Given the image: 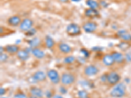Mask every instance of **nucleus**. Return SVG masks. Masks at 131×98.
<instances>
[{"label": "nucleus", "mask_w": 131, "mask_h": 98, "mask_svg": "<svg viewBox=\"0 0 131 98\" xmlns=\"http://www.w3.org/2000/svg\"><path fill=\"white\" fill-rule=\"evenodd\" d=\"M126 93V86L125 84L120 82L115 84L110 92L111 96L115 98L123 97Z\"/></svg>", "instance_id": "f257e3e1"}, {"label": "nucleus", "mask_w": 131, "mask_h": 98, "mask_svg": "<svg viewBox=\"0 0 131 98\" xmlns=\"http://www.w3.org/2000/svg\"><path fill=\"white\" fill-rule=\"evenodd\" d=\"M47 75L50 79L51 82H52L54 84H57L60 81V78L59 74L56 70L50 69L49 70L47 73Z\"/></svg>", "instance_id": "f03ea898"}, {"label": "nucleus", "mask_w": 131, "mask_h": 98, "mask_svg": "<svg viewBox=\"0 0 131 98\" xmlns=\"http://www.w3.org/2000/svg\"><path fill=\"white\" fill-rule=\"evenodd\" d=\"M75 77L72 74L70 73H63L61 76V79H60V81H61L62 84L64 85H70L72 84L75 82Z\"/></svg>", "instance_id": "7ed1b4c3"}, {"label": "nucleus", "mask_w": 131, "mask_h": 98, "mask_svg": "<svg viewBox=\"0 0 131 98\" xmlns=\"http://www.w3.org/2000/svg\"><path fill=\"white\" fill-rule=\"evenodd\" d=\"M66 32L70 35H77L80 33L81 28L78 24L72 23V24H69L66 28Z\"/></svg>", "instance_id": "20e7f679"}, {"label": "nucleus", "mask_w": 131, "mask_h": 98, "mask_svg": "<svg viewBox=\"0 0 131 98\" xmlns=\"http://www.w3.org/2000/svg\"><path fill=\"white\" fill-rule=\"evenodd\" d=\"M33 24H34V22L31 19L25 18L21 22L20 24V30L21 31L26 32L31 28Z\"/></svg>", "instance_id": "39448f33"}, {"label": "nucleus", "mask_w": 131, "mask_h": 98, "mask_svg": "<svg viewBox=\"0 0 131 98\" xmlns=\"http://www.w3.org/2000/svg\"><path fill=\"white\" fill-rule=\"evenodd\" d=\"M120 79H121V77L116 72H111V73H109L108 76H107V82H108L109 84L112 85L117 84Z\"/></svg>", "instance_id": "423d86ee"}, {"label": "nucleus", "mask_w": 131, "mask_h": 98, "mask_svg": "<svg viewBox=\"0 0 131 98\" xmlns=\"http://www.w3.org/2000/svg\"><path fill=\"white\" fill-rule=\"evenodd\" d=\"M83 29L86 33H93L96 30L97 25L96 23L92 22H88L83 24Z\"/></svg>", "instance_id": "0eeeda50"}, {"label": "nucleus", "mask_w": 131, "mask_h": 98, "mask_svg": "<svg viewBox=\"0 0 131 98\" xmlns=\"http://www.w3.org/2000/svg\"><path fill=\"white\" fill-rule=\"evenodd\" d=\"M117 35L121 38L122 40L124 41L129 42L131 41V34L130 33H128L127 30H121L118 31Z\"/></svg>", "instance_id": "6e6552de"}, {"label": "nucleus", "mask_w": 131, "mask_h": 98, "mask_svg": "<svg viewBox=\"0 0 131 98\" xmlns=\"http://www.w3.org/2000/svg\"><path fill=\"white\" fill-rule=\"evenodd\" d=\"M99 70L96 67L95 65H89L86 66L84 70V73L87 76H93L96 75L98 73Z\"/></svg>", "instance_id": "1a4fd4ad"}, {"label": "nucleus", "mask_w": 131, "mask_h": 98, "mask_svg": "<svg viewBox=\"0 0 131 98\" xmlns=\"http://www.w3.org/2000/svg\"><path fill=\"white\" fill-rule=\"evenodd\" d=\"M47 75L42 71H36L34 74L33 75L32 77L34 78L36 81L37 82H43L46 80L47 78Z\"/></svg>", "instance_id": "9d476101"}, {"label": "nucleus", "mask_w": 131, "mask_h": 98, "mask_svg": "<svg viewBox=\"0 0 131 98\" xmlns=\"http://www.w3.org/2000/svg\"><path fill=\"white\" fill-rule=\"evenodd\" d=\"M30 94L38 98H43L44 96V92L43 90L37 87H31L30 89Z\"/></svg>", "instance_id": "9b49d317"}, {"label": "nucleus", "mask_w": 131, "mask_h": 98, "mask_svg": "<svg viewBox=\"0 0 131 98\" xmlns=\"http://www.w3.org/2000/svg\"><path fill=\"white\" fill-rule=\"evenodd\" d=\"M8 23L12 26H17L21 23V19L18 16H13L9 18Z\"/></svg>", "instance_id": "f8f14e48"}, {"label": "nucleus", "mask_w": 131, "mask_h": 98, "mask_svg": "<svg viewBox=\"0 0 131 98\" xmlns=\"http://www.w3.org/2000/svg\"><path fill=\"white\" fill-rule=\"evenodd\" d=\"M102 62L106 66H111L114 64L115 61L112 54H106L102 58Z\"/></svg>", "instance_id": "ddd939ff"}, {"label": "nucleus", "mask_w": 131, "mask_h": 98, "mask_svg": "<svg viewBox=\"0 0 131 98\" xmlns=\"http://www.w3.org/2000/svg\"><path fill=\"white\" fill-rule=\"evenodd\" d=\"M85 15L87 17H89L91 18H94L99 16V12H98L97 9H86L85 12Z\"/></svg>", "instance_id": "4468645a"}, {"label": "nucleus", "mask_w": 131, "mask_h": 98, "mask_svg": "<svg viewBox=\"0 0 131 98\" xmlns=\"http://www.w3.org/2000/svg\"><path fill=\"white\" fill-rule=\"evenodd\" d=\"M31 54L33 55L36 58H38V59H42L45 57V52H43V51H41V49L37 48H34L32 49V51H31Z\"/></svg>", "instance_id": "2eb2a0df"}, {"label": "nucleus", "mask_w": 131, "mask_h": 98, "mask_svg": "<svg viewBox=\"0 0 131 98\" xmlns=\"http://www.w3.org/2000/svg\"><path fill=\"white\" fill-rule=\"evenodd\" d=\"M16 54H17V57L23 61H25L30 57V53L27 52L26 50H20Z\"/></svg>", "instance_id": "dca6fc26"}, {"label": "nucleus", "mask_w": 131, "mask_h": 98, "mask_svg": "<svg viewBox=\"0 0 131 98\" xmlns=\"http://www.w3.org/2000/svg\"><path fill=\"white\" fill-rule=\"evenodd\" d=\"M112 56L113 57V59H114L115 62L117 63H121L124 61L125 58H124L123 55L120 52H114L112 54Z\"/></svg>", "instance_id": "f3484780"}, {"label": "nucleus", "mask_w": 131, "mask_h": 98, "mask_svg": "<svg viewBox=\"0 0 131 98\" xmlns=\"http://www.w3.org/2000/svg\"><path fill=\"white\" fill-rule=\"evenodd\" d=\"M58 48L64 54H68L72 51V48L66 43H61L58 45Z\"/></svg>", "instance_id": "a211bd4d"}, {"label": "nucleus", "mask_w": 131, "mask_h": 98, "mask_svg": "<svg viewBox=\"0 0 131 98\" xmlns=\"http://www.w3.org/2000/svg\"><path fill=\"white\" fill-rule=\"evenodd\" d=\"M8 53L10 54H14L17 53L19 51V47L16 45H7L5 46V49Z\"/></svg>", "instance_id": "6ab92c4d"}, {"label": "nucleus", "mask_w": 131, "mask_h": 98, "mask_svg": "<svg viewBox=\"0 0 131 98\" xmlns=\"http://www.w3.org/2000/svg\"><path fill=\"white\" fill-rule=\"evenodd\" d=\"M40 43L41 41L38 37H34V38H33V39H30L28 41L29 45H30V47L32 48H37V46L40 45Z\"/></svg>", "instance_id": "aec40b11"}, {"label": "nucleus", "mask_w": 131, "mask_h": 98, "mask_svg": "<svg viewBox=\"0 0 131 98\" xmlns=\"http://www.w3.org/2000/svg\"><path fill=\"white\" fill-rule=\"evenodd\" d=\"M86 4L89 7L93 9H97L99 7V3L95 0H86Z\"/></svg>", "instance_id": "412c9836"}, {"label": "nucleus", "mask_w": 131, "mask_h": 98, "mask_svg": "<svg viewBox=\"0 0 131 98\" xmlns=\"http://www.w3.org/2000/svg\"><path fill=\"white\" fill-rule=\"evenodd\" d=\"M45 45L48 48H52L54 45V41L51 36L47 35L45 37Z\"/></svg>", "instance_id": "4be33fe9"}, {"label": "nucleus", "mask_w": 131, "mask_h": 98, "mask_svg": "<svg viewBox=\"0 0 131 98\" xmlns=\"http://www.w3.org/2000/svg\"><path fill=\"white\" fill-rule=\"evenodd\" d=\"M117 46L122 51H126V50L128 49V48L130 46V44L128 42L123 41L119 43V45H117Z\"/></svg>", "instance_id": "5701e85b"}, {"label": "nucleus", "mask_w": 131, "mask_h": 98, "mask_svg": "<svg viewBox=\"0 0 131 98\" xmlns=\"http://www.w3.org/2000/svg\"><path fill=\"white\" fill-rule=\"evenodd\" d=\"M78 96L79 98H86L88 97V92L85 90H81L78 92Z\"/></svg>", "instance_id": "b1692460"}, {"label": "nucleus", "mask_w": 131, "mask_h": 98, "mask_svg": "<svg viewBox=\"0 0 131 98\" xmlns=\"http://www.w3.org/2000/svg\"><path fill=\"white\" fill-rule=\"evenodd\" d=\"M75 60V57L72 56H69L66 57L64 59V62L65 64H72L73 63Z\"/></svg>", "instance_id": "393cba45"}, {"label": "nucleus", "mask_w": 131, "mask_h": 98, "mask_svg": "<svg viewBox=\"0 0 131 98\" xmlns=\"http://www.w3.org/2000/svg\"><path fill=\"white\" fill-rule=\"evenodd\" d=\"M13 98H28V97L27 95H26L25 94H24L23 92H17L16 94H15Z\"/></svg>", "instance_id": "a878e982"}, {"label": "nucleus", "mask_w": 131, "mask_h": 98, "mask_svg": "<svg viewBox=\"0 0 131 98\" xmlns=\"http://www.w3.org/2000/svg\"><path fill=\"white\" fill-rule=\"evenodd\" d=\"M80 84L83 87L86 88H89V87H92L91 86V84L89 82L87 81V80H82V81L80 82Z\"/></svg>", "instance_id": "bb28decb"}, {"label": "nucleus", "mask_w": 131, "mask_h": 98, "mask_svg": "<svg viewBox=\"0 0 131 98\" xmlns=\"http://www.w3.org/2000/svg\"><path fill=\"white\" fill-rule=\"evenodd\" d=\"M36 30L35 28H31L30 30H29L28 31H26V35L27 36H29V37H31V36H34L35 34H36Z\"/></svg>", "instance_id": "cd10ccee"}, {"label": "nucleus", "mask_w": 131, "mask_h": 98, "mask_svg": "<svg viewBox=\"0 0 131 98\" xmlns=\"http://www.w3.org/2000/svg\"><path fill=\"white\" fill-rule=\"evenodd\" d=\"M0 59H1V62H5L8 59V56L6 54H0Z\"/></svg>", "instance_id": "c85d7f7f"}, {"label": "nucleus", "mask_w": 131, "mask_h": 98, "mask_svg": "<svg viewBox=\"0 0 131 98\" xmlns=\"http://www.w3.org/2000/svg\"><path fill=\"white\" fill-rule=\"evenodd\" d=\"M107 76H108V74L107 73H104V74H103L100 77V80H101L102 82H107Z\"/></svg>", "instance_id": "c756f323"}, {"label": "nucleus", "mask_w": 131, "mask_h": 98, "mask_svg": "<svg viewBox=\"0 0 131 98\" xmlns=\"http://www.w3.org/2000/svg\"><path fill=\"white\" fill-rule=\"evenodd\" d=\"M80 52L85 57V58H88L89 56V52L88 51H86V49L82 48L80 50Z\"/></svg>", "instance_id": "7c9ffc66"}, {"label": "nucleus", "mask_w": 131, "mask_h": 98, "mask_svg": "<svg viewBox=\"0 0 131 98\" xmlns=\"http://www.w3.org/2000/svg\"><path fill=\"white\" fill-rule=\"evenodd\" d=\"M44 95L46 98H52L53 95H52V92L50 90H46L44 92Z\"/></svg>", "instance_id": "2f4dec72"}, {"label": "nucleus", "mask_w": 131, "mask_h": 98, "mask_svg": "<svg viewBox=\"0 0 131 98\" xmlns=\"http://www.w3.org/2000/svg\"><path fill=\"white\" fill-rule=\"evenodd\" d=\"M59 92L62 94H67V89L64 87V86H60L59 87Z\"/></svg>", "instance_id": "473e14b6"}, {"label": "nucleus", "mask_w": 131, "mask_h": 98, "mask_svg": "<svg viewBox=\"0 0 131 98\" xmlns=\"http://www.w3.org/2000/svg\"><path fill=\"white\" fill-rule=\"evenodd\" d=\"M125 59H127V62H131V54H127L125 56Z\"/></svg>", "instance_id": "72a5a7b5"}, {"label": "nucleus", "mask_w": 131, "mask_h": 98, "mask_svg": "<svg viewBox=\"0 0 131 98\" xmlns=\"http://www.w3.org/2000/svg\"><path fill=\"white\" fill-rule=\"evenodd\" d=\"M100 5L105 8L107 7L108 6V4H107L106 2H104V1H101V2H100Z\"/></svg>", "instance_id": "f704fd0d"}, {"label": "nucleus", "mask_w": 131, "mask_h": 98, "mask_svg": "<svg viewBox=\"0 0 131 98\" xmlns=\"http://www.w3.org/2000/svg\"><path fill=\"white\" fill-rule=\"evenodd\" d=\"M103 50V48L102 47H97V46H96V47H93L92 48V51H101Z\"/></svg>", "instance_id": "c9c22d12"}, {"label": "nucleus", "mask_w": 131, "mask_h": 98, "mask_svg": "<svg viewBox=\"0 0 131 98\" xmlns=\"http://www.w3.org/2000/svg\"><path fill=\"white\" fill-rule=\"evenodd\" d=\"M5 94V90L2 87L0 88V95L2 96V95H4Z\"/></svg>", "instance_id": "e433bc0d"}, {"label": "nucleus", "mask_w": 131, "mask_h": 98, "mask_svg": "<svg viewBox=\"0 0 131 98\" xmlns=\"http://www.w3.org/2000/svg\"><path fill=\"white\" fill-rule=\"evenodd\" d=\"M52 98H64L61 95H58V94H57V95H53Z\"/></svg>", "instance_id": "4c0bfd02"}, {"label": "nucleus", "mask_w": 131, "mask_h": 98, "mask_svg": "<svg viewBox=\"0 0 131 98\" xmlns=\"http://www.w3.org/2000/svg\"><path fill=\"white\" fill-rule=\"evenodd\" d=\"M59 1L62 3H66V2H68V0H59Z\"/></svg>", "instance_id": "58836bf2"}, {"label": "nucleus", "mask_w": 131, "mask_h": 98, "mask_svg": "<svg viewBox=\"0 0 131 98\" xmlns=\"http://www.w3.org/2000/svg\"><path fill=\"white\" fill-rule=\"evenodd\" d=\"M21 42V40H16V45H18V44H19V43H20Z\"/></svg>", "instance_id": "ea45409f"}, {"label": "nucleus", "mask_w": 131, "mask_h": 98, "mask_svg": "<svg viewBox=\"0 0 131 98\" xmlns=\"http://www.w3.org/2000/svg\"><path fill=\"white\" fill-rule=\"evenodd\" d=\"M3 48L2 47V46H1V54H3V51H4V50H3Z\"/></svg>", "instance_id": "a19ab883"}, {"label": "nucleus", "mask_w": 131, "mask_h": 98, "mask_svg": "<svg viewBox=\"0 0 131 98\" xmlns=\"http://www.w3.org/2000/svg\"><path fill=\"white\" fill-rule=\"evenodd\" d=\"M29 98H38V97H37L34 96V95H31V96H30V97H29Z\"/></svg>", "instance_id": "79ce46f5"}, {"label": "nucleus", "mask_w": 131, "mask_h": 98, "mask_svg": "<svg viewBox=\"0 0 131 98\" xmlns=\"http://www.w3.org/2000/svg\"><path fill=\"white\" fill-rule=\"evenodd\" d=\"M72 1H73V2H79L80 0H72Z\"/></svg>", "instance_id": "37998d69"}, {"label": "nucleus", "mask_w": 131, "mask_h": 98, "mask_svg": "<svg viewBox=\"0 0 131 98\" xmlns=\"http://www.w3.org/2000/svg\"><path fill=\"white\" fill-rule=\"evenodd\" d=\"M86 98H90V97H86Z\"/></svg>", "instance_id": "c03bdc74"}]
</instances>
